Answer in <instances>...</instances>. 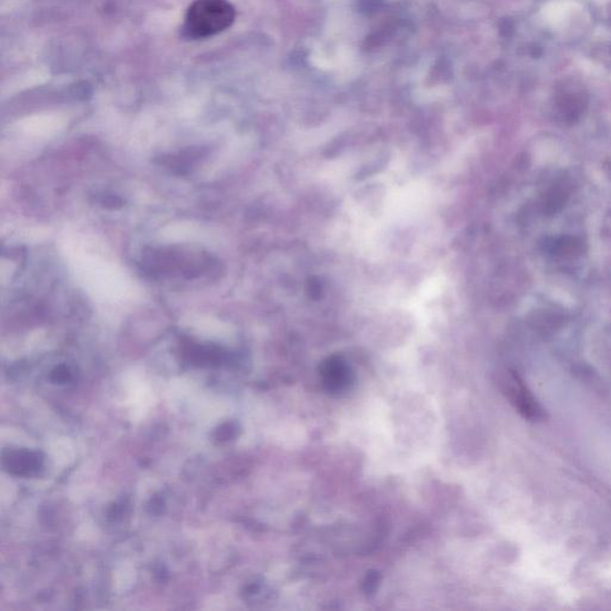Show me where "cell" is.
<instances>
[{
  "mask_svg": "<svg viewBox=\"0 0 611 611\" xmlns=\"http://www.w3.org/2000/svg\"><path fill=\"white\" fill-rule=\"evenodd\" d=\"M236 10L228 0H195L185 14L183 31L190 39L220 34L233 24Z\"/></svg>",
  "mask_w": 611,
  "mask_h": 611,
  "instance_id": "obj_1",
  "label": "cell"
},
{
  "mask_svg": "<svg viewBox=\"0 0 611 611\" xmlns=\"http://www.w3.org/2000/svg\"><path fill=\"white\" fill-rule=\"evenodd\" d=\"M576 7V4L572 2H564V0H558V2H553L547 4L542 10V17L547 22V23L553 25V27H562L565 24L567 21L570 20L571 14H572Z\"/></svg>",
  "mask_w": 611,
  "mask_h": 611,
  "instance_id": "obj_2",
  "label": "cell"
}]
</instances>
